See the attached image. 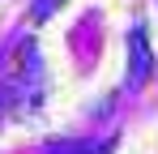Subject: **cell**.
<instances>
[{
  "instance_id": "1",
  "label": "cell",
  "mask_w": 158,
  "mask_h": 154,
  "mask_svg": "<svg viewBox=\"0 0 158 154\" xmlns=\"http://www.w3.org/2000/svg\"><path fill=\"white\" fill-rule=\"evenodd\" d=\"M154 73V51H150V39L141 26H132L128 34V90H141Z\"/></svg>"
},
{
  "instance_id": "2",
  "label": "cell",
  "mask_w": 158,
  "mask_h": 154,
  "mask_svg": "<svg viewBox=\"0 0 158 154\" xmlns=\"http://www.w3.org/2000/svg\"><path fill=\"white\" fill-rule=\"evenodd\" d=\"M56 4H60V0H39V4H34V17H39V22H43V17H47V13H52Z\"/></svg>"
}]
</instances>
